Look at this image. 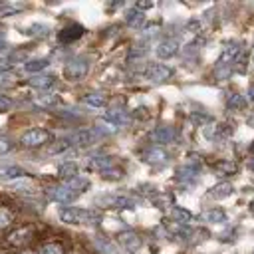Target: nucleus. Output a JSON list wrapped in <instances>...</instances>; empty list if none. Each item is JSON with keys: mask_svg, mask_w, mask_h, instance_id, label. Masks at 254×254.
Wrapping results in <instances>:
<instances>
[{"mask_svg": "<svg viewBox=\"0 0 254 254\" xmlns=\"http://www.w3.org/2000/svg\"><path fill=\"white\" fill-rule=\"evenodd\" d=\"M85 189H89V181L83 179V177H75L67 183H62V185H52L46 189V196L54 202H62V204H67V202H73L81 192H85Z\"/></svg>", "mask_w": 254, "mask_h": 254, "instance_id": "1", "label": "nucleus"}, {"mask_svg": "<svg viewBox=\"0 0 254 254\" xmlns=\"http://www.w3.org/2000/svg\"><path fill=\"white\" fill-rule=\"evenodd\" d=\"M60 220L65 224H97L101 220V214L91 208H79V206H64L58 212Z\"/></svg>", "mask_w": 254, "mask_h": 254, "instance_id": "2", "label": "nucleus"}, {"mask_svg": "<svg viewBox=\"0 0 254 254\" xmlns=\"http://www.w3.org/2000/svg\"><path fill=\"white\" fill-rule=\"evenodd\" d=\"M87 71H89V64H87V60L81 58V56L69 58V60L65 62V65H64V75H65V79H69V81H79V79H83V77L87 75Z\"/></svg>", "mask_w": 254, "mask_h": 254, "instance_id": "3", "label": "nucleus"}, {"mask_svg": "<svg viewBox=\"0 0 254 254\" xmlns=\"http://www.w3.org/2000/svg\"><path fill=\"white\" fill-rule=\"evenodd\" d=\"M36 236V228L32 224H22V226H16L12 228L8 234H6V242L10 246H16V248H22L26 244H30Z\"/></svg>", "mask_w": 254, "mask_h": 254, "instance_id": "4", "label": "nucleus"}, {"mask_svg": "<svg viewBox=\"0 0 254 254\" xmlns=\"http://www.w3.org/2000/svg\"><path fill=\"white\" fill-rule=\"evenodd\" d=\"M52 141V133L44 127H34V129H28L22 137H20V143L24 147H42L46 143Z\"/></svg>", "mask_w": 254, "mask_h": 254, "instance_id": "5", "label": "nucleus"}, {"mask_svg": "<svg viewBox=\"0 0 254 254\" xmlns=\"http://www.w3.org/2000/svg\"><path fill=\"white\" fill-rule=\"evenodd\" d=\"M189 159H190L189 163L177 167V171H175V179L179 183H192L200 175V161H198V157H189Z\"/></svg>", "mask_w": 254, "mask_h": 254, "instance_id": "6", "label": "nucleus"}, {"mask_svg": "<svg viewBox=\"0 0 254 254\" xmlns=\"http://www.w3.org/2000/svg\"><path fill=\"white\" fill-rule=\"evenodd\" d=\"M97 139H101V135L97 133L95 127L79 129V131H75V133H71V135L67 137L69 145H77V147H89V145H93Z\"/></svg>", "mask_w": 254, "mask_h": 254, "instance_id": "7", "label": "nucleus"}, {"mask_svg": "<svg viewBox=\"0 0 254 254\" xmlns=\"http://www.w3.org/2000/svg\"><path fill=\"white\" fill-rule=\"evenodd\" d=\"M145 77L153 83H163L173 77V67H169L167 64H149L145 67Z\"/></svg>", "mask_w": 254, "mask_h": 254, "instance_id": "8", "label": "nucleus"}, {"mask_svg": "<svg viewBox=\"0 0 254 254\" xmlns=\"http://www.w3.org/2000/svg\"><path fill=\"white\" fill-rule=\"evenodd\" d=\"M175 137H177V131H175V127H171V125H159V127H155V129L149 133V139H151V143H155V147L167 145V143H171Z\"/></svg>", "mask_w": 254, "mask_h": 254, "instance_id": "9", "label": "nucleus"}, {"mask_svg": "<svg viewBox=\"0 0 254 254\" xmlns=\"http://www.w3.org/2000/svg\"><path fill=\"white\" fill-rule=\"evenodd\" d=\"M117 242L127 250V252H137L139 248H141V244H143V240H141V236L137 234V232H133V230H123V232H119L117 234Z\"/></svg>", "mask_w": 254, "mask_h": 254, "instance_id": "10", "label": "nucleus"}, {"mask_svg": "<svg viewBox=\"0 0 254 254\" xmlns=\"http://www.w3.org/2000/svg\"><path fill=\"white\" fill-rule=\"evenodd\" d=\"M240 50H242V46L238 42H226L224 48H222V54H220V58L216 62V65H230V67H234V60H236Z\"/></svg>", "mask_w": 254, "mask_h": 254, "instance_id": "11", "label": "nucleus"}, {"mask_svg": "<svg viewBox=\"0 0 254 254\" xmlns=\"http://www.w3.org/2000/svg\"><path fill=\"white\" fill-rule=\"evenodd\" d=\"M141 159L147 163V165H165L169 161V155L163 147H149L143 151Z\"/></svg>", "mask_w": 254, "mask_h": 254, "instance_id": "12", "label": "nucleus"}, {"mask_svg": "<svg viewBox=\"0 0 254 254\" xmlns=\"http://www.w3.org/2000/svg\"><path fill=\"white\" fill-rule=\"evenodd\" d=\"M177 52H179V40H177V38H167V40L159 42L157 48H155V54H157V58H161V60H169V58H173Z\"/></svg>", "mask_w": 254, "mask_h": 254, "instance_id": "13", "label": "nucleus"}, {"mask_svg": "<svg viewBox=\"0 0 254 254\" xmlns=\"http://www.w3.org/2000/svg\"><path fill=\"white\" fill-rule=\"evenodd\" d=\"M83 34H85V28H83V26H79V24H69V26L62 28V32L58 34V40H60L62 44H71V42L79 40Z\"/></svg>", "mask_w": 254, "mask_h": 254, "instance_id": "14", "label": "nucleus"}, {"mask_svg": "<svg viewBox=\"0 0 254 254\" xmlns=\"http://www.w3.org/2000/svg\"><path fill=\"white\" fill-rule=\"evenodd\" d=\"M99 202L109 206V208H117V210H131V208H135V202L129 196H121V194H117V196H103V198H99Z\"/></svg>", "mask_w": 254, "mask_h": 254, "instance_id": "15", "label": "nucleus"}, {"mask_svg": "<svg viewBox=\"0 0 254 254\" xmlns=\"http://www.w3.org/2000/svg\"><path fill=\"white\" fill-rule=\"evenodd\" d=\"M129 119H131L129 113H127L125 109H121V107L109 109V111L105 113V117H103V121L109 123V125H113V127H123V125L129 123Z\"/></svg>", "mask_w": 254, "mask_h": 254, "instance_id": "16", "label": "nucleus"}, {"mask_svg": "<svg viewBox=\"0 0 254 254\" xmlns=\"http://www.w3.org/2000/svg\"><path fill=\"white\" fill-rule=\"evenodd\" d=\"M30 85L36 87V89L46 91V89H50V87L56 85V75H52V73H38V75H32Z\"/></svg>", "mask_w": 254, "mask_h": 254, "instance_id": "17", "label": "nucleus"}, {"mask_svg": "<svg viewBox=\"0 0 254 254\" xmlns=\"http://www.w3.org/2000/svg\"><path fill=\"white\" fill-rule=\"evenodd\" d=\"M232 192H234V187H232L230 183H226V181H220V183H216V185H214V187L208 190V194H210L212 198H216V200L228 198Z\"/></svg>", "mask_w": 254, "mask_h": 254, "instance_id": "18", "label": "nucleus"}, {"mask_svg": "<svg viewBox=\"0 0 254 254\" xmlns=\"http://www.w3.org/2000/svg\"><path fill=\"white\" fill-rule=\"evenodd\" d=\"M77 171H79V169H77V165H75L73 161H65V163H62V165L58 167V177H60L64 183H67V181L79 177Z\"/></svg>", "mask_w": 254, "mask_h": 254, "instance_id": "19", "label": "nucleus"}, {"mask_svg": "<svg viewBox=\"0 0 254 254\" xmlns=\"http://www.w3.org/2000/svg\"><path fill=\"white\" fill-rule=\"evenodd\" d=\"M36 254H65V246L58 240H46L38 246Z\"/></svg>", "mask_w": 254, "mask_h": 254, "instance_id": "20", "label": "nucleus"}, {"mask_svg": "<svg viewBox=\"0 0 254 254\" xmlns=\"http://www.w3.org/2000/svg\"><path fill=\"white\" fill-rule=\"evenodd\" d=\"M87 165H89V169L103 173V171H107V169H111V167H113V157H109V155H97V157L89 159V163H87Z\"/></svg>", "mask_w": 254, "mask_h": 254, "instance_id": "21", "label": "nucleus"}, {"mask_svg": "<svg viewBox=\"0 0 254 254\" xmlns=\"http://www.w3.org/2000/svg\"><path fill=\"white\" fill-rule=\"evenodd\" d=\"M50 65V60L48 58H36V60H28L24 64V71L32 73V75H38L42 69H46Z\"/></svg>", "mask_w": 254, "mask_h": 254, "instance_id": "22", "label": "nucleus"}, {"mask_svg": "<svg viewBox=\"0 0 254 254\" xmlns=\"http://www.w3.org/2000/svg\"><path fill=\"white\" fill-rule=\"evenodd\" d=\"M24 60H26V52H12V54H8L6 58L0 60V71L10 69V67H14L16 64H20Z\"/></svg>", "mask_w": 254, "mask_h": 254, "instance_id": "23", "label": "nucleus"}, {"mask_svg": "<svg viewBox=\"0 0 254 254\" xmlns=\"http://www.w3.org/2000/svg\"><path fill=\"white\" fill-rule=\"evenodd\" d=\"M14 218H16V212H14L10 206L0 204V232L8 230V228L14 224Z\"/></svg>", "mask_w": 254, "mask_h": 254, "instance_id": "24", "label": "nucleus"}, {"mask_svg": "<svg viewBox=\"0 0 254 254\" xmlns=\"http://www.w3.org/2000/svg\"><path fill=\"white\" fill-rule=\"evenodd\" d=\"M34 103L38 107H44V109H50V107H56L60 103V97L56 93H42V95H36L34 97Z\"/></svg>", "mask_w": 254, "mask_h": 254, "instance_id": "25", "label": "nucleus"}, {"mask_svg": "<svg viewBox=\"0 0 254 254\" xmlns=\"http://www.w3.org/2000/svg\"><path fill=\"white\" fill-rule=\"evenodd\" d=\"M83 103L89 105V107H105L107 105V97L103 93H97V91H89L83 95Z\"/></svg>", "mask_w": 254, "mask_h": 254, "instance_id": "26", "label": "nucleus"}, {"mask_svg": "<svg viewBox=\"0 0 254 254\" xmlns=\"http://www.w3.org/2000/svg\"><path fill=\"white\" fill-rule=\"evenodd\" d=\"M214 171H216L218 175L230 177V175H234V173L238 171V165H236L234 161H226V159H222V161H216V163H214Z\"/></svg>", "mask_w": 254, "mask_h": 254, "instance_id": "27", "label": "nucleus"}, {"mask_svg": "<svg viewBox=\"0 0 254 254\" xmlns=\"http://www.w3.org/2000/svg\"><path fill=\"white\" fill-rule=\"evenodd\" d=\"M171 218H173V222H179V224H189L194 216L187 210V208H183V206H173L171 208Z\"/></svg>", "mask_w": 254, "mask_h": 254, "instance_id": "28", "label": "nucleus"}, {"mask_svg": "<svg viewBox=\"0 0 254 254\" xmlns=\"http://www.w3.org/2000/svg\"><path fill=\"white\" fill-rule=\"evenodd\" d=\"M202 218H204L206 222H210V224H222V222L228 220V216H226V212H224L222 208H210V210H206V212L202 214Z\"/></svg>", "mask_w": 254, "mask_h": 254, "instance_id": "29", "label": "nucleus"}, {"mask_svg": "<svg viewBox=\"0 0 254 254\" xmlns=\"http://www.w3.org/2000/svg\"><path fill=\"white\" fill-rule=\"evenodd\" d=\"M26 173L24 169L16 167V165H6V167H0V179L4 181H12V179H22Z\"/></svg>", "mask_w": 254, "mask_h": 254, "instance_id": "30", "label": "nucleus"}, {"mask_svg": "<svg viewBox=\"0 0 254 254\" xmlns=\"http://www.w3.org/2000/svg\"><path fill=\"white\" fill-rule=\"evenodd\" d=\"M125 22H127L131 28H141L143 22H145V14L139 12L137 8H131V10H127V14H125Z\"/></svg>", "mask_w": 254, "mask_h": 254, "instance_id": "31", "label": "nucleus"}, {"mask_svg": "<svg viewBox=\"0 0 254 254\" xmlns=\"http://www.w3.org/2000/svg\"><path fill=\"white\" fill-rule=\"evenodd\" d=\"M95 246H97V250L101 254H117L115 244L109 238H105V236H95Z\"/></svg>", "mask_w": 254, "mask_h": 254, "instance_id": "32", "label": "nucleus"}, {"mask_svg": "<svg viewBox=\"0 0 254 254\" xmlns=\"http://www.w3.org/2000/svg\"><path fill=\"white\" fill-rule=\"evenodd\" d=\"M228 109H244L246 107V97L242 93H230L226 99Z\"/></svg>", "mask_w": 254, "mask_h": 254, "instance_id": "33", "label": "nucleus"}, {"mask_svg": "<svg viewBox=\"0 0 254 254\" xmlns=\"http://www.w3.org/2000/svg\"><path fill=\"white\" fill-rule=\"evenodd\" d=\"M69 147H71V145H69V141H67V137H65V139H60V141L52 143V145L48 147V153H50V155H58V153L67 151Z\"/></svg>", "mask_w": 254, "mask_h": 254, "instance_id": "34", "label": "nucleus"}, {"mask_svg": "<svg viewBox=\"0 0 254 254\" xmlns=\"http://www.w3.org/2000/svg\"><path fill=\"white\" fill-rule=\"evenodd\" d=\"M48 32H50V28L44 26V24H32V26H28V28L24 30V34H28V36H38V38L46 36Z\"/></svg>", "mask_w": 254, "mask_h": 254, "instance_id": "35", "label": "nucleus"}, {"mask_svg": "<svg viewBox=\"0 0 254 254\" xmlns=\"http://www.w3.org/2000/svg\"><path fill=\"white\" fill-rule=\"evenodd\" d=\"M232 71H234V67H230V65H214V77L218 81L228 79L232 75Z\"/></svg>", "mask_w": 254, "mask_h": 254, "instance_id": "36", "label": "nucleus"}, {"mask_svg": "<svg viewBox=\"0 0 254 254\" xmlns=\"http://www.w3.org/2000/svg\"><path fill=\"white\" fill-rule=\"evenodd\" d=\"M22 10V6L18 4H0V18H6V16H14Z\"/></svg>", "mask_w": 254, "mask_h": 254, "instance_id": "37", "label": "nucleus"}, {"mask_svg": "<svg viewBox=\"0 0 254 254\" xmlns=\"http://www.w3.org/2000/svg\"><path fill=\"white\" fill-rule=\"evenodd\" d=\"M190 121H192L194 125H202V127H206V123H210L212 119H210V115H206V113L194 111V113H190Z\"/></svg>", "mask_w": 254, "mask_h": 254, "instance_id": "38", "label": "nucleus"}, {"mask_svg": "<svg viewBox=\"0 0 254 254\" xmlns=\"http://www.w3.org/2000/svg\"><path fill=\"white\" fill-rule=\"evenodd\" d=\"M101 175H103V179H107V181H117V179L123 177V169H115V167H111V169L103 171Z\"/></svg>", "mask_w": 254, "mask_h": 254, "instance_id": "39", "label": "nucleus"}, {"mask_svg": "<svg viewBox=\"0 0 254 254\" xmlns=\"http://www.w3.org/2000/svg\"><path fill=\"white\" fill-rule=\"evenodd\" d=\"M12 147H14L12 139H10V137H4V135H0V155L8 153V151H10Z\"/></svg>", "mask_w": 254, "mask_h": 254, "instance_id": "40", "label": "nucleus"}, {"mask_svg": "<svg viewBox=\"0 0 254 254\" xmlns=\"http://www.w3.org/2000/svg\"><path fill=\"white\" fill-rule=\"evenodd\" d=\"M10 107H12V99H10V97H6L4 93H0V111L10 109Z\"/></svg>", "mask_w": 254, "mask_h": 254, "instance_id": "41", "label": "nucleus"}, {"mask_svg": "<svg viewBox=\"0 0 254 254\" xmlns=\"http://www.w3.org/2000/svg\"><path fill=\"white\" fill-rule=\"evenodd\" d=\"M12 83H14V81H12V77H10V75H4V73L0 75V89H4V87H10Z\"/></svg>", "mask_w": 254, "mask_h": 254, "instance_id": "42", "label": "nucleus"}, {"mask_svg": "<svg viewBox=\"0 0 254 254\" xmlns=\"http://www.w3.org/2000/svg\"><path fill=\"white\" fill-rule=\"evenodd\" d=\"M147 111H149L147 107H137V109H135V115H137V117H147V115H149Z\"/></svg>", "mask_w": 254, "mask_h": 254, "instance_id": "43", "label": "nucleus"}, {"mask_svg": "<svg viewBox=\"0 0 254 254\" xmlns=\"http://www.w3.org/2000/svg\"><path fill=\"white\" fill-rule=\"evenodd\" d=\"M248 95H250V99H252V101H254V83H252V85H250V91H248Z\"/></svg>", "mask_w": 254, "mask_h": 254, "instance_id": "44", "label": "nucleus"}, {"mask_svg": "<svg viewBox=\"0 0 254 254\" xmlns=\"http://www.w3.org/2000/svg\"><path fill=\"white\" fill-rule=\"evenodd\" d=\"M248 169H250V171H254V157L248 161Z\"/></svg>", "mask_w": 254, "mask_h": 254, "instance_id": "45", "label": "nucleus"}, {"mask_svg": "<svg viewBox=\"0 0 254 254\" xmlns=\"http://www.w3.org/2000/svg\"><path fill=\"white\" fill-rule=\"evenodd\" d=\"M4 46H6V44H4V40H0V50H4Z\"/></svg>", "mask_w": 254, "mask_h": 254, "instance_id": "46", "label": "nucleus"}, {"mask_svg": "<svg viewBox=\"0 0 254 254\" xmlns=\"http://www.w3.org/2000/svg\"><path fill=\"white\" fill-rule=\"evenodd\" d=\"M250 210L254 212V198H252V202H250Z\"/></svg>", "mask_w": 254, "mask_h": 254, "instance_id": "47", "label": "nucleus"}, {"mask_svg": "<svg viewBox=\"0 0 254 254\" xmlns=\"http://www.w3.org/2000/svg\"><path fill=\"white\" fill-rule=\"evenodd\" d=\"M250 151H252V153H254V141H252V145H250Z\"/></svg>", "mask_w": 254, "mask_h": 254, "instance_id": "48", "label": "nucleus"}, {"mask_svg": "<svg viewBox=\"0 0 254 254\" xmlns=\"http://www.w3.org/2000/svg\"><path fill=\"white\" fill-rule=\"evenodd\" d=\"M0 254H6V252H0Z\"/></svg>", "mask_w": 254, "mask_h": 254, "instance_id": "49", "label": "nucleus"}]
</instances>
